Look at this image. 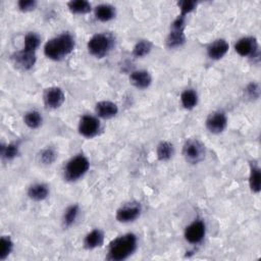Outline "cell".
Instances as JSON below:
<instances>
[{
  "label": "cell",
  "instance_id": "6da1fadb",
  "mask_svg": "<svg viewBox=\"0 0 261 261\" xmlns=\"http://www.w3.org/2000/svg\"><path fill=\"white\" fill-rule=\"evenodd\" d=\"M137 249V237L134 233H125L115 238L108 246L107 259L122 261L128 258Z\"/></svg>",
  "mask_w": 261,
  "mask_h": 261
},
{
  "label": "cell",
  "instance_id": "7a4b0ae2",
  "mask_svg": "<svg viewBox=\"0 0 261 261\" xmlns=\"http://www.w3.org/2000/svg\"><path fill=\"white\" fill-rule=\"evenodd\" d=\"M74 48V40L68 33L61 34L50 39L44 46V54L47 58L58 61L66 57Z\"/></svg>",
  "mask_w": 261,
  "mask_h": 261
},
{
  "label": "cell",
  "instance_id": "3957f363",
  "mask_svg": "<svg viewBox=\"0 0 261 261\" xmlns=\"http://www.w3.org/2000/svg\"><path fill=\"white\" fill-rule=\"evenodd\" d=\"M90 162L84 155H76L71 158L64 167V178L68 181H75L83 177L89 170Z\"/></svg>",
  "mask_w": 261,
  "mask_h": 261
},
{
  "label": "cell",
  "instance_id": "277c9868",
  "mask_svg": "<svg viewBox=\"0 0 261 261\" xmlns=\"http://www.w3.org/2000/svg\"><path fill=\"white\" fill-rule=\"evenodd\" d=\"M186 28V16L178 14L177 17L172 21L170 27V32L167 36L166 44L168 48L180 47L186 42L185 36Z\"/></svg>",
  "mask_w": 261,
  "mask_h": 261
},
{
  "label": "cell",
  "instance_id": "5b68a950",
  "mask_svg": "<svg viewBox=\"0 0 261 261\" xmlns=\"http://www.w3.org/2000/svg\"><path fill=\"white\" fill-rule=\"evenodd\" d=\"M88 51L96 58L104 57L112 47V40L106 34H96L88 41Z\"/></svg>",
  "mask_w": 261,
  "mask_h": 261
},
{
  "label": "cell",
  "instance_id": "8992f818",
  "mask_svg": "<svg viewBox=\"0 0 261 261\" xmlns=\"http://www.w3.org/2000/svg\"><path fill=\"white\" fill-rule=\"evenodd\" d=\"M205 146L197 139L187 140L182 146V155L187 162L197 164L205 158Z\"/></svg>",
  "mask_w": 261,
  "mask_h": 261
},
{
  "label": "cell",
  "instance_id": "52a82bcc",
  "mask_svg": "<svg viewBox=\"0 0 261 261\" xmlns=\"http://www.w3.org/2000/svg\"><path fill=\"white\" fill-rule=\"evenodd\" d=\"M101 124L97 117L93 115H84L79 122V133L85 138H93L98 135Z\"/></svg>",
  "mask_w": 261,
  "mask_h": 261
},
{
  "label": "cell",
  "instance_id": "ba28073f",
  "mask_svg": "<svg viewBox=\"0 0 261 261\" xmlns=\"http://www.w3.org/2000/svg\"><path fill=\"white\" fill-rule=\"evenodd\" d=\"M142 208L139 203H128L120 207L116 211V220L118 222L122 223H127L135 221L141 214Z\"/></svg>",
  "mask_w": 261,
  "mask_h": 261
},
{
  "label": "cell",
  "instance_id": "9c48e42d",
  "mask_svg": "<svg viewBox=\"0 0 261 261\" xmlns=\"http://www.w3.org/2000/svg\"><path fill=\"white\" fill-rule=\"evenodd\" d=\"M236 52L243 57H254L258 52V42L254 37L241 38L234 45Z\"/></svg>",
  "mask_w": 261,
  "mask_h": 261
},
{
  "label": "cell",
  "instance_id": "30bf717a",
  "mask_svg": "<svg viewBox=\"0 0 261 261\" xmlns=\"http://www.w3.org/2000/svg\"><path fill=\"white\" fill-rule=\"evenodd\" d=\"M206 226L202 220H195L185 229V239L190 244H199L205 237Z\"/></svg>",
  "mask_w": 261,
  "mask_h": 261
},
{
  "label": "cell",
  "instance_id": "8fae6325",
  "mask_svg": "<svg viewBox=\"0 0 261 261\" xmlns=\"http://www.w3.org/2000/svg\"><path fill=\"white\" fill-rule=\"evenodd\" d=\"M36 52L21 49L12 55V61L16 67L22 70H30L36 63Z\"/></svg>",
  "mask_w": 261,
  "mask_h": 261
},
{
  "label": "cell",
  "instance_id": "7c38bea8",
  "mask_svg": "<svg viewBox=\"0 0 261 261\" xmlns=\"http://www.w3.org/2000/svg\"><path fill=\"white\" fill-rule=\"evenodd\" d=\"M227 125V117L222 111H214L206 119V127L212 134L222 133Z\"/></svg>",
  "mask_w": 261,
  "mask_h": 261
},
{
  "label": "cell",
  "instance_id": "4fadbf2b",
  "mask_svg": "<svg viewBox=\"0 0 261 261\" xmlns=\"http://www.w3.org/2000/svg\"><path fill=\"white\" fill-rule=\"evenodd\" d=\"M64 100V93L59 87L48 88L44 93V103L48 108L56 109L63 104Z\"/></svg>",
  "mask_w": 261,
  "mask_h": 261
},
{
  "label": "cell",
  "instance_id": "5bb4252c",
  "mask_svg": "<svg viewBox=\"0 0 261 261\" xmlns=\"http://www.w3.org/2000/svg\"><path fill=\"white\" fill-rule=\"evenodd\" d=\"M229 45L224 39H218L211 43L207 48V54L212 60L221 59L228 51Z\"/></svg>",
  "mask_w": 261,
  "mask_h": 261
},
{
  "label": "cell",
  "instance_id": "9a60e30c",
  "mask_svg": "<svg viewBox=\"0 0 261 261\" xmlns=\"http://www.w3.org/2000/svg\"><path fill=\"white\" fill-rule=\"evenodd\" d=\"M129 82L138 89H147L152 83V77L147 70H134L129 74Z\"/></svg>",
  "mask_w": 261,
  "mask_h": 261
},
{
  "label": "cell",
  "instance_id": "2e32d148",
  "mask_svg": "<svg viewBox=\"0 0 261 261\" xmlns=\"http://www.w3.org/2000/svg\"><path fill=\"white\" fill-rule=\"evenodd\" d=\"M95 111L99 117L109 119L118 113V107L111 101H100L96 104Z\"/></svg>",
  "mask_w": 261,
  "mask_h": 261
},
{
  "label": "cell",
  "instance_id": "e0dca14e",
  "mask_svg": "<svg viewBox=\"0 0 261 261\" xmlns=\"http://www.w3.org/2000/svg\"><path fill=\"white\" fill-rule=\"evenodd\" d=\"M104 243V233L101 229H93L84 239V247L88 250L99 248Z\"/></svg>",
  "mask_w": 261,
  "mask_h": 261
},
{
  "label": "cell",
  "instance_id": "ac0fdd59",
  "mask_svg": "<svg viewBox=\"0 0 261 261\" xmlns=\"http://www.w3.org/2000/svg\"><path fill=\"white\" fill-rule=\"evenodd\" d=\"M94 12H95V16L98 20L105 22V21H109L112 18H114L115 7L110 4H107V3H102L95 7Z\"/></svg>",
  "mask_w": 261,
  "mask_h": 261
},
{
  "label": "cell",
  "instance_id": "d6986e66",
  "mask_svg": "<svg viewBox=\"0 0 261 261\" xmlns=\"http://www.w3.org/2000/svg\"><path fill=\"white\" fill-rule=\"evenodd\" d=\"M249 187L251 191L256 194H258L261 189V170L255 162H252L250 164Z\"/></svg>",
  "mask_w": 261,
  "mask_h": 261
},
{
  "label": "cell",
  "instance_id": "ffe728a7",
  "mask_svg": "<svg viewBox=\"0 0 261 261\" xmlns=\"http://www.w3.org/2000/svg\"><path fill=\"white\" fill-rule=\"evenodd\" d=\"M49 195V189L45 184H34L28 190V196L34 201H43Z\"/></svg>",
  "mask_w": 261,
  "mask_h": 261
},
{
  "label": "cell",
  "instance_id": "44dd1931",
  "mask_svg": "<svg viewBox=\"0 0 261 261\" xmlns=\"http://www.w3.org/2000/svg\"><path fill=\"white\" fill-rule=\"evenodd\" d=\"M180 102L184 108L191 110L198 104V94L193 89H187L180 94Z\"/></svg>",
  "mask_w": 261,
  "mask_h": 261
},
{
  "label": "cell",
  "instance_id": "7402d4cb",
  "mask_svg": "<svg viewBox=\"0 0 261 261\" xmlns=\"http://www.w3.org/2000/svg\"><path fill=\"white\" fill-rule=\"evenodd\" d=\"M173 153H174V148L170 142L162 141L158 144L157 150H156L158 160L168 161L173 156Z\"/></svg>",
  "mask_w": 261,
  "mask_h": 261
},
{
  "label": "cell",
  "instance_id": "603a6c76",
  "mask_svg": "<svg viewBox=\"0 0 261 261\" xmlns=\"http://www.w3.org/2000/svg\"><path fill=\"white\" fill-rule=\"evenodd\" d=\"M68 9L75 14H86L91 11L92 5L86 0H71L67 2Z\"/></svg>",
  "mask_w": 261,
  "mask_h": 261
},
{
  "label": "cell",
  "instance_id": "cb8c5ba5",
  "mask_svg": "<svg viewBox=\"0 0 261 261\" xmlns=\"http://www.w3.org/2000/svg\"><path fill=\"white\" fill-rule=\"evenodd\" d=\"M23 121L28 127H30L32 129H36L42 124L43 118L39 111L31 110L24 114Z\"/></svg>",
  "mask_w": 261,
  "mask_h": 261
},
{
  "label": "cell",
  "instance_id": "d4e9b609",
  "mask_svg": "<svg viewBox=\"0 0 261 261\" xmlns=\"http://www.w3.org/2000/svg\"><path fill=\"white\" fill-rule=\"evenodd\" d=\"M79 212H80L79 205L72 204V205L68 206V207L66 208V210L64 211V214H63V218H62L63 225H64L65 227L71 226V225L74 223L75 219L77 218Z\"/></svg>",
  "mask_w": 261,
  "mask_h": 261
},
{
  "label": "cell",
  "instance_id": "484cf974",
  "mask_svg": "<svg viewBox=\"0 0 261 261\" xmlns=\"http://www.w3.org/2000/svg\"><path fill=\"white\" fill-rule=\"evenodd\" d=\"M19 153L18 145L15 143H10L1 146V157L7 161L14 159Z\"/></svg>",
  "mask_w": 261,
  "mask_h": 261
},
{
  "label": "cell",
  "instance_id": "4316f807",
  "mask_svg": "<svg viewBox=\"0 0 261 261\" xmlns=\"http://www.w3.org/2000/svg\"><path fill=\"white\" fill-rule=\"evenodd\" d=\"M151 49H152V43L150 41L141 40L135 45L133 49V55L135 57H144L147 54H149Z\"/></svg>",
  "mask_w": 261,
  "mask_h": 261
},
{
  "label": "cell",
  "instance_id": "83f0119b",
  "mask_svg": "<svg viewBox=\"0 0 261 261\" xmlns=\"http://www.w3.org/2000/svg\"><path fill=\"white\" fill-rule=\"evenodd\" d=\"M0 246V260H5L13 250V242L9 236H2Z\"/></svg>",
  "mask_w": 261,
  "mask_h": 261
},
{
  "label": "cell",
  "instance_id": "f1b7e54d",
  "mask_svg": "<svg viewBox=\"0 0 261 261\" xmlns=\"http://www.w3.org/2000/svg\"><path fill=\"white\" fill-rule=\"evenodd\" d=\"M40 37L35 33H29L24 37V44L23 49L36 52L37 48L40 46Z\"/></svg>",
  "mask_w": 261,
  "mask_h": 261
},
{
  "label": "cell",
  "instance_id": "f546056e",
  "mask_svg": "<svg viewBox=\"0 0 261 261\" xmlns=\"http://www.w3.org/2000/svg\"><path fill=\"white\" fill-rule=\"evenodd\" d=\"M40 160H41V162L43 164H46V165L52 164L56 160V152H55V150L53 148H51V147L45 148L44 150L41 151Z\"/></svg>",
  "mask_w": 261,
  "mask_h": 261
},
{
  "label": "cell",
  "instance_id": "4dcf8cb0",
  "mask_svg": "<svg viewBox=\"0 0 261 261\" xmlns=\"http://www.w3.org/2000/svg\"><path fill=\"white\" fill-rule=\"evenodd\" d=\"M245 96L249 100H257L260 97V87L257 83H250L244 90Z\"/></svg>",
  "mask_w": 261,
  "mask_h": 261
},
{
  "label": "cell",
  "instance_id": "1f68e13d",
  "mask_svg": "<svg viewBox=\"0 0 261 261\" xmlns=\"http://www.w3.org/2000/svg\"><path fill=\"white\" fill-rule=\"evenodd\" d=\"M178 6H179V14L187 16L190 12H192L196 6H197V2L193 1V0H185V1H180L178 2Z\"/></svg>",
  "mask_w": 261,
  "mask_h": 261
},
{
  "label": "cell",
  "instance_id": "d6a6232c",
  "mask_svg": "<svg viewBox=\"0 0 261 261\" xmlns=\"http://www.w3.org/2000/svg\"><path fill=\"white\" fill-rule=\"evenodd\" d=\"M18 8L21 11H31L33 9H35V7L37 6V1L35 0H20L17 3Z\"/></svg>",
  "mask_w": 261,
  "mask_h": 261
}]
</instances>
